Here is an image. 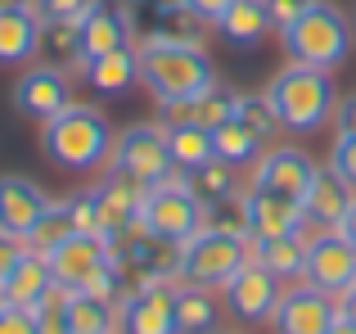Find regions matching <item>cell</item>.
<instances>
[{
    "label": "cell",
    "mask_w": 356,
    "mask_h": 334,
    "mask_svg": "<svg viewBox=\"0 0 356 334\" xmlns=\"http://www.w3.org/2000/svg\"><path fill=\"white\" fill-rule=\"evenodd\" d=\"M217 334H239V330H217Z\"/></svg>",
    "instance_id": "7dc6e473"
},
{
    "label": "cell",
    "mask_w": 356,
    "mask_h": 334,
    "mask_svg": "<svg viewBox=\"0 0 356 334\" xmlns=\"http://www.w3.org/2000/svg\"><path fill=\"white\" fill-rule=\"evenodd\" d=\"M339 317H348V321H356V285L348 294H339Z\"/></svg>",
    "instance_id": "7bdbcfd3"
},
{
    "label": "cell",
    "mask_w": 356,
    "mask_h": 334,
    "mask_svg": "<svg viewBox=\"0 0 356 334\" xmlns=\"http://www.w3.org/2000/svg\"><path fill=\"white\" fill-rule=\"evenodd\" d=\"M248 262V235H226V230H199L194 239L181 244V267H176V285H194V289H226L235 271Z\"/></svg>",
    "instance_id": "5b68a950"
},
{
    "label": "cell",
    "mask_w": 356,
    "mask_h": 334,
    "mask_svg": "<svg viewBox=\"0 0 356 334\" xmlns=\"http://www.w3.org/2000/svg\"><path fill=\"white\" fill-rule=\"evenodd\" d=\"M217 27H221V36L235 41V45H257L261 36L270 32V18H266V9H261V0H235Z\"/></svg>",
    "instance_id": "f1b7e54d"
},
{
    "label": "cell",
    "mask_w": 356,
    "mask_h": 334,
    "mask_svg": "<svg viewBox=\"0 0 356 334\" xmlns=\"http://www.w3.org/2000/svg\"><path fill=\"white\" fill-rule=\"evenodd\" d=\"M0 334H41L36 330V312L32 308H14L0 299Z\"/></svg>",
    "instance_id": "8d00e7d4"
},
{
    "label": "cell",
    "mask_w": 356,
    "mask_h": 334,
    "mask_svg": "<svg viewBox=\"0 0 356 334\" xmlns=\"http://www.w3.org/2000/svg\"><path fill=\"white\" fill-rule=\"evenodd\" d=\"M243 221H248L252 239H280V235H298L302 230V208L298 199H284L275 190H261L252 185V194H239Z\"/></svg>",
    "instance_id": "5bb4252c"
},
{
    "label": "cell",
    "mask_w": 356,
    "mask_h": 334,
    "mask_svg": "<svg viewBox=\"0 0 356 334\" xmlns=\"http://www.w3.org/2000/svg\"><path fill=\"white\" fill-rule=\"evenodd\" d=\"M68 104H72V81H68V72L54 68V63H32V68L14 81V109L23 118H32V122H41V127L50 122V118H59Z\"/></svg>",
    "instance_id": "9c48e42d"
},
{
    "label": "cell",
    "mask_w": 356,
    "mask_h": 334,
    "mask_svg": "<svg viewBox=\"0 0 356 334\" xmlns=\"http://www.w3.org/2000/svg\"><path fill=\"white\" fill-rule=\"evenodd\" d=\"M307 5H312V0H261V9H266V18H270V27H275V32H284V27L293 23Z\"/></svg>",
    "instance_id": "f35d334b"
},
{
    "label": "cell",
    "mask_w": 356,
    "mask_h": 334,
    "mask_svg": "<svg viewBox=\"0 0 356 334\" xmlns=\"http://www.w3.org/2000/svg\"><path fill=\"white\" fill-rule=\"evenodd\" d=\"M68 321H72V334H113V308L99 299H86L77 289H72V303H68Z\"/></svg>",
    "instance_id": "d6a6232c"
},
{
    "label": "cell",
    "mask_w": 356,
    "mask_h": 334,
    "mask_svg": "<svg viewBox=\"0 0 356 334\" xmlns=\"http://www.w3.org/2000/svg\"><path fill=\"white\" fill-rule=\"evenodd\" d=\"M122 334H181L176 326V285L158 280L122 299Z\"/></svg>",
    "instance_id": "7c38bea8"
},
{
    "label": "cell",
    "mask_w": 356,
    "mask_h": 334,
    "mask_svg": "<svg viewBox=\"0 0 356 334\" xmlns=\"http://www.w3.org/2000/svg\"><path fill=\"white\" fill-rule=\"evenodd\" d=\"M68 303H72V289L54 285L41 303H36V330L41 334H72V321H68Z\"/></svg>",
    "instance_id": "836d02e7"
},
{
    "label": "cell",
    "mask_w": 356,
    "mask_h": 334,
    "mask_svg": "<svg viewBox=\"0 0 356 334\" xmlns=\"http://www.w3.org/2000/svg\"><path fill=\"white\" fill-rule=\"evenodd\" d=\"M289 50V63H307V68L334 72L352 59V18L343 14L334 0H312L293 23L280 32Z\"/></svg>",
    "instance_id": "3957f363"
},
{
    "label": "cell",
    "mask_w": 356,
    "mask_h": 334,
    "mask_svg": "<svg viewBox=\"0 0 356 334\" xmlns=\"http://www.w3.org/2000/svg\"><path fill=\"white\" fill-rule=\"evenodd\" d=\"M27 257V244L23 239H14V235H5V230H0V285L9 280V271H14L18 262H23Z\"/></svg>",
    "instance_id": "ab89813d"
},
{
    "label": "cell",
    "mask_w": 356,
    "mask_h": 334,
    "mask_svg": "<svg viewBox=\"0 0 356 334\" xmlns=\"http://www.w3.org/2000/svg\"><path fill=\"white\" fill-rule=\"evenodd\" d=\"M330 334H356V321H348V317H339V321H334V326H330Z\"/></svg>",
    "instance_id": "f6af8a7d"
},
{
    "label": "cell",
    "mask_w": 356,
    "mask_h": 334,
    "mask_svg": "<svg viewBox=\"0 0 356 334\" xmlns=\"http://www.w3.org/2000/svg\"><path fill=\"white\" fill-rule=\"evenodd\" d=\"M18 5H32V0H0V9H18Z\"/></svg>",
    "instance_id": "bcb514c9"
},
{
    "label": "cell",
    "mask_w": 356,
    "mask_h": 334,
    "mask_svg": "<svg viewBox=\"0 0 356 334\" xmlns=\"http://www.w3.org/2000/svg\"><path fill=\"white\" fill-rule=\"evenodd\" d=\"M113 141L118 136H113V122L104 118V109L81 104V100H72L59 118H50L41 127L45 159L54 167H63V172H77V176L99 172L113 159Z\"/></svg>",
    "instance_id": "7a4b0ae2"
},
{
    "label": "cell",
    "mask_w": 356,
    "mask_h": 334,
    "mask_svg": "<svg viewBox=\"0 0 356 334\" xmlns=\"http://www.w3.org/2000/svg\"><path fill=\"white\" fill-rule=\"evenodd\" d=\"M235 122H243L252 136H257L261 145L270 141V136L280 132V118H275V104H270V95L261 90V95H235Z\"/></svg>",
    "instance_id": "1f68e13d"
},
{
    "label": "cell",
    "mask_w": 356,
    "mask_h": 334,
    "mask_svg": "<svg viewBox=\"0 0 356 334\" xmlns=\"http://www.w3.org/2000/svg\"><path fill=\"white\" fill-rule=\"evenodd\" d=\"M77 235V226H72V212H68V199H50V208L41 212V221H36V230L27 235V248L41 257H50L54 248L63 244V239Z\"/></svg>",
    "instance_id": "f546056e"
},
{
    "label": "cell",
    "mask_w": 356,
    "mask_h": 334,
    "mask_svg": "<svg viewBox=\"0 0 356 334\" xmlns=\"http://www.w3.org/2000/svg\"><path fill=\"white\" fill-rule=\"evenodd\" d=\"M163 132H167L172 163L181 167V172H190V167L217 159V145H212V132H208V127H185V122H176V127H163Z\"/></svg>",
    "instance_id": "83f0119b"
},
{
    "label": "cell",
    "mask_w": 356,
    "mask_h": 334,
    "mask_svg": "<svg viewBox=\"0 0 356 334\" xmlns=\"http://www.w3.org/2000/svg\"><path fill=\"white\" fill-rule=\"evenodd\" d=\"M45 262H50L54 285H63V289H81V285L108 262V239L104 235H72V239H63Z\"/></svg>",
    "instance_id": "ac0fdd59"
},
{
    "label": "cell",
    "mask_w": 356,
    "mask_h": 334,
    "mask_svg": "<svg viewBox=\"0 0 356 334\" xmlns=\"http://www.w3.org/2000/svg\"><path fill=\"white\" fill-rule=\"evenodd\" d=\"M50 289H54L50 262H45L41 253H32V248H27V257L14 267V271H9V280L0 285V299L14 303V308H36V303H41Z\"/></svg>",
    "instance_id": "cb8c5ba5"
},
{
    "label": "cell",
    "mask_w": 356,
    "mask_h": 334,
    "mask_svg": "<svg viewBox=\"0 0 356 334\" xmlns=\"http://www.w3.org/2000/svg\"><path fill=\"white\" fill-rule=\"evenodd\" d=\"M145 185L136 181V176H127V172H108V181L99 185V235H118V230H127V226H136L140 221V203H145Z\"/></svg>",
    "instance_id": "d6986e66"
},
{
    "label": "cell",
    "mask_w": 356,
    "mask_h": 334,
    "mask_svg": "<svg viewBox=\"0 0 356 334\" xmlns=\"http://www.w3.org/2000/svg\"><path fill=\"white\" fill-rule=\"evenodd\" d=\"M176 326L181 334H217L221 312L212 289H194V285H176Z\"/></svg>",
    "instance_id": "4316f807"
},
{
    "label": "cell",
    "mask_w": 356,
    "mask_h": 334,
    "mask_svg": "<svg viewBox=\"0 0 356 334\" xmlns=\"http://www.w3.org/2000/svg\"><path fill=\"white\" fill-rule=\"evenodd\" d=\"M212 145H217V159L230 163V167H248L252 159H257V150H261V141L243 122H235V118L221 122L217 132H212Z\"/></svg>",
    "instance_id": "4dcf8cb0"
},
{
    "label": "cell",
    "mask_w": 356,
    "mask_h": 334,
    "mask_svg": "<svg viewBox=\"0 0 356 334\" xmlns=\"http://www.w3.org/2000/svg\"><path fill=\"white\" fill-rule=\"evenodd\" d=\"M140 226L158 239L185 244V239H194L199 230H208V203H203L181 176H172V181L154 185V190L145 194V203H140Z\"/></svg>",
    "instance_id": "8992f818"
},
{
    "label": "cell",
    "mask_w": 356,
    "mask_h": 334,
    "mask_svg": "<svg viewBox=\"0 0 356 334\" xmlns=\"http://www.w3.org/2000/svg\"><path fill=\"white\" fill-rule=\"evenodd\" d=\"M68 212L77 235H99V190H81L77 199H68Z\"/></svg>",
    "instance_id": "e575fe53"
},
{
    "label": "cell",
    "mask_w": 356,
    "mask_h": 334,
    "mask_svg": "<svg viewBox=\"0 0 356 334\" xmlns=\"http://www.w3.org/2000/svg\"><path fill=\"white\" fill-rule=\"evenodd\" d=\"M131 45H136L131 9L118 5V0H95L90 14L81 18V50H86V59H99V54H113V50H131Z\"/></svg>",
    "instance_id": "9a60e30c"
},
{
    "label": "cell",
    "mask_w": 356,
    "mask_h": 334,
    "mask_svg": "<svg viewBox=\"0 0 356 334\" xmlns=\"http://www.w3.org/2000/svg\"><path fill=\"white\" fill-rule=\"evenodd\" d=\"M330 167L343 176V181L356 190V136H339L334 141V154H330Z\"/></svg>",
    "instance_id": "74e56055"
},
{
    "label": "cell",
    "mask_w": 356,
    "mask_h": 334,
    "mask_svg": "<svg viewBox=\"0 0 356 334\" xmlns=\"http://www.w3.org/2000/svg\"><path fill=\"white\" fill-rule=\"evenodd\" d=\"M302 239H307V267H302V280L312 289L330 294H348L356 285V248L343 239V230H325V226H307L302 221Z\"/></svg>",
    "instance_id": "52a82bcc"
},
{
    "label": "cell",
    "mask_w": 356,
    "mask_h": 334,
    "mask_svg": "<svg viewBox=\"0 0 356 334\" xmlns=\"http://www.w3.org/2000/svg\"><path fill=\"white\" fill-rule=\"evenodd\" d=\"M140 81L154 90L158 104H181V100L208 95L217 86L208 50L194 41H167V36H140Z\"/></svg>",
    "instance_id": "6da1fadb"
},
{
    "label": "cell",
    "mask_w": 356,
    "mask_h": 334,
    "mask_svg": "<svg viewBox=\"0 0 356 334\" xmlns=\"http://www.w3.org/2000/svg\"><path fill=\"white\" fill-rule=\"evenodd\" d=\"M230 5H235V0H181V9H190L199 23H221Z\"/></svg>",
    "instance_id": "60d3db41"
},
{
    "label": "cell",
    "mask_w": 356,
    "mask_h": 334,
    "mask_svg": "<svg viewBox=\"0 0 356 334\" xmlns=\"http://www.w3.org/2000/svg\"><path fill=\"white\" fill-rule=\"evenodd\" d=\"M235 172H239V167H230V163H221V159H208V163L190 167V172H181V181L190 185L208 208H217V203L239 199V176Z\"/></svg>",
    "instance_id": "d4e9b609"
},
{
    "label": "cell",
    "mask_w": 356,
    "mask_h": 334,
    "mask_svg": "<svg viewBox=\"0 0 356 334\" xmlns=\"http://www.w3.org/2000/svg\"><path fill=\"white\" fill-rule=\"evenodd\" d=\"M81 77L95 86V95L104 100H122L140 86V50H113V54H99V59H86Z\"/></svg>",
    "instance_id": "ffe728a7"
},
{
    "label": "cell",
    "mask_w": 356,
    "mask_h": 334,
    "mask_svg": "<svg viewBox=\"0 0 356 334\" xmlns=\"http://www.w3.org/2000/svg\"><path fill=\"white\" fill-rule=\"evenodd\" d=\"M334 127H339V136H356V95H343L334 104Z\"/></svg>",
    "instance_id": "b9f144b4"
},
{
    "label": "cell",
    "mask_w": 356,
    "mask_h": 334,
    "mask_svg": "<svg viewBox=\"0 0 356 334\" xmlns=\"http://www.w3.org/2000/svg\"><path fill=\"white\" fill-rule=\"evenodd\" d=\"M235 118V90L226 86H212L208 95H194V100H181V104H163V122L176 127H208V132H217L221 122H230Z\"/></svg>",
    "instance_id": "44dd1931"
},
{
    "label": "cell",
    "mask_w": 356,
    "mask_h": 334,
    "mask_svg": "<svg viewBox=\"0 0 356 334\" xmlns=\"http://www.w3.org/2000/svg\"><path fill=\"white\" fill-rule=\"evenodd\" d=\"M334 321H339V299L312 289L307 280H293L280 294L270 326H275V334H330Z\"/></svg>",
    "instance_id": "30bf717a"
},
{
    "label": "cell",
    "mask_w": 356,
    "mask_h": 334,
    "mask_svg": "<svg viewBox=\"0 0 356 334\" xmlns=\"http://www.w3.org/2000/svg\"><path fill=\"white\" fill-rule=\"evenodd\" d=\"M113 167L127 176H136L145 190L172 181L176 176V163H172V150H167V132L154 122H140V127H127V132L113 141Z\"/></svg>",
    "instance_id": "ba28073f"
},
{
    "label": "cell",
    "mask_w": 356,
    "mask_h": 334,
    "mask_svg": "<svg viewBox=\"0 0 356 334\" xmlns=\"http://www.w3.org/2000/svg\"><path fill=\"white\" fill-rule=\"evenodd\" d=\"M356 203V190L348 181H343L334 167H316L312 185H307V194L298 199V208H302V221L307 226H325V230H339V221L348 217V208Z\"/></svg>",
    "instance_id": "2e32d148"
},
{
    "label": "cell",
    "mask_w": 356,
    "mask_h": 334,
    "mask_svg": "<svg viewBox=\"0 0 356 334\" xmlns=\"http://www.w3.org/2000/svg\"><path fill=\"white\" fill-rule=\"evenodd\" d=\"M95 0H32V9L41 18H59V23H81L90 14Z\"/></svg>",
    "instance_id": "d590c367"
},
{
    "label": "cell",
    "mask_w": 356,
    "mask_h": 334,
    "mask_svg": "<svg viewBox=\"0 0 356 334\" xmlns=\"http://www.w3.org/2000/svg\"><path fill=\"white\" fill-rule=\"evenodd\" d=\"M41 63H54L63 72L86 68V50H81V23H59V18H41V41H36Z\"/></svg>",
    "instance_id": "603a6c76"
},
{
    "label": "cell",
    "mask_w": 356,
    "mask_h": 334,
    "mask_svg": "<svg viewBox=\"0 0 356 334\" xmlns=\"http://www.w3.org/2000/svg\"><path fill=\"white\" fill-rule=\"evenodd\" d=\"M252 262H261L266 271H275L284 285L302 280V267H307V239H302V230H298V235H280V239H257Z\"/></svg>",
    "instance_id": "484cf974"
},
{
    "label": "cell",
    "mask_w": 356,
    "mask_h": 334,
    "mask_svg": "<svg viewBox=\"0 0 356 334\" xmlns=\"http://www.w3.org/2000/svg\"><path fill=\"white\" fill-rule=\"evenodd\" d=\"M339 230H343V239H348V244L356 248V203H352V208H348V217L339 221Z\"/></svg>",
    "instance_id": "ee69618b"
},
{
    "label": "cell",
    "mask_w": 356,
    "mask_h": 334,
    "mask_svg": "<svg viewBox=\"0 0 356 334\" xmlns=\"http://www.w3.org/2000/svg\"><path fill=\"white\" fill-rule=\"evenodd\" d=\"M45 208H50V194H45L32 176H23V172L0 176V230H5V235H14V239L27 244V235L36 230V221H41Z\"/></svg>",
    "instance_id": "4fadbf2b"
},
{
    "label": "cell",
    "mask_w": 356,
    "mask_h": 334,
    "mask_svg": "<svg viewBox=\"0 0 356 334\" xmlns=\"http://www.w3.org/2000/svg\"><path fill=\"white\" fill-rule=\"evenodd\" d=\"M41 41V14L32 5L0 9V63H27Z\"/></svg>",
    "instance_id": "7402d4cb"
},
{
    "label": "cell",
    "mask_w": 356,
    "mask_h": 334,
    "mask_svg": "<svg viewBox=\"0 0 356 334\" xmlns=\"http://www.w3.org/2000/svg\"><path fill=\"white\" fill-rule=\"evenodd\" d=\"M280 294H284V280H280L275 271H266L261 262H252V257L235 271V280L226 285L230 312H235L239 321H248V326H266V321L275 317Z\"/></svg>",
    "instance_id": "8fae6325"
},
{
    "label": "cell",
    "mask_w": 356,
    "mask_h": 334,
    "mask_svg": "<svg viewBox=\"0 0 356 334\" xmlns=\"http://www.w3.org/2000/svg\"><path fill=\"white\" fill-rule=\"evenodd\" d=\"M312 176H316L312 154L298 150V145H275V150H270L266 159L257 163L252 185H261V190H275V194H284V199H302L307 185H312Z\"/></svg>",
    "instance_id": "e0dca14e"
},
{
    "label": "cell",
    "mask_w": 356,
    "mask_h": 334,
    "mask_svg": "<svg viewBox=\"0 0 356 334\" xmlns=\"http://www.w3.org/2000/svg\"><path fill=\"white\" fill-rule=\"evenodd\" d=\"M266 95H270V104H275L280 127L293 132V136L321 132L334 118V104H339L334 77L321 72V68H307V63H284V68L270 77Z\"/></svg>",
    "instance_id": "277c9868"
}]
</instances>
